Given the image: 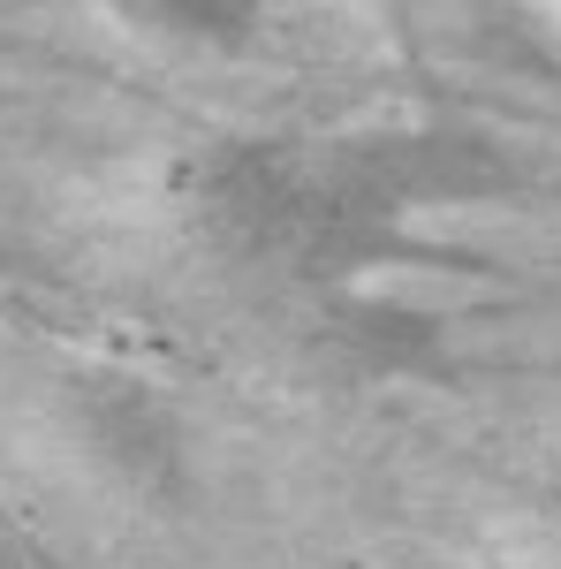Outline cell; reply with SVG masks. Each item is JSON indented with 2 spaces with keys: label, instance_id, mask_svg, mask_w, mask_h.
I'll use <instances>...</instances> for the list:
<instances>
[{
  "label": "cell",
  "instance_id": "obj_1",
  "mask_svg": "<svg viewBox=\"0 0 561 569\" xmlns=\"http://www.w3.org/2000/svg\"><path fill=\"white\" fill-rule=\"evenodd\" d=\"M130 31L190 53H251L266 39V0H107Z\"/></svg>",
  "mask_w": 561,
  "mask_h": 569
},
{
  "label": "cell",
  "instance_id": "obj_2",
  "mask_svg": "<svg viewBox=\"0 0 561 569\" xmlns=\"http://www.w3.org/2000/svg\"><path fill=\"white\" fill-rule=\"evenodd\" d=\"M0 569H46L39 555H31V539L8 525V517H0Z\"/></svg>",
  "mask_w": 561,
  "mask_h": 569
}]
</instances>
